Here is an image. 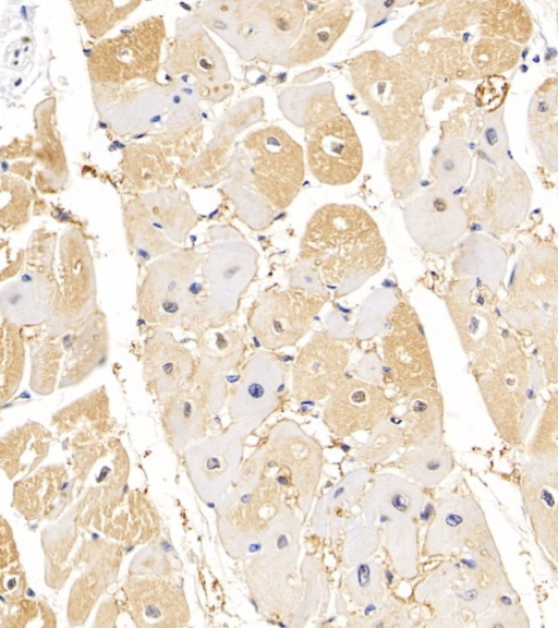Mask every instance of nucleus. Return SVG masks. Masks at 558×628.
<instances>
[{"label": "nucleus", "instance_id": "obj_1", "mask_svg": "<svg viewBox=\"0 0 558 628\" xmlns=\"http://www.w3.org/2000/svg\"><path fill=\"white\" fill-rule=\"evenodd\" d=\"M386 256L379 227L365 209L331 203L310 218L298 259L318 270L326 288L342 298L377 275Z\"/></svg>", "mask_w": 558, "mask_h": 628}, {"label": "nucleus", "instance_id": "obj_2", "mask_svg": "<svg viewBox=\"0 0 558 628\" xmlns=\"http://www.w3.org/2000/svg\"><path fill=\"white\" fill-rule=\"evenodd\" d=\"M543 377L537 358L527 355L513 335L497 361L476 375L487 413L511 445L524 443L538 419Z\"/></svg>", "mask_w": 558, "mask_h": 628}, {"label": "nucleus", "instance_id": "obj_3", "mask_svg": "<svg viewBox=\"0 0 558 628\" xmlns=\"http://www.w3.org/2000/svg\"><path fill=\"white\" fill-rule=\"evenodd\" d=\"M352 82L380 135L402 140L414 126L422 88L414 75L380 51H366L351 67Z\"/></svg>", "mask_w": 558, "mask_h": 628}, {"label": "nucleus", "instance_id": "obj_4", "mask_svg": "<svg viewBox=\"0 0 558 628\" xmlns=\"http://www.w3.org/2000/svg\"><path fill=\"white\" fill-rule=\"evenodd\" d=\"M496 297L474 278H454L444 295L461 348L478 374L497 361L512 337L502 327Z\"/></svg>", "mask_w": 558, "mask_h": 628}, {"label": "nucleus", "instance_id": "obj_5", "mask_svg": "<svg viewBox=\"0 0 558 628\" xmlns=\"http://www.w3.org/2000/svg\"><path fill=\"white\" fill-rule=\"evenodd\" d=\"M507 300L499 305L508 326L534 335L558 305V249L525 247L511 271Z\"/></svg>", "mask_w": 558, "mask_h": 628}, {"label": "nucleus", "instance_id": "obj_6", "mask_svg": "<svg viewBox=\"0 0 558 628\" xmlns=\"http://www.w3.org/2000/svg\"><path fill=\"white\" fill-rule=\"evenodd\" d=\"M329 298V292L290 285L268 288L252 304L248 326L258 342L270 351L293 347L308 334Z\"/></svg>", "mask_w": 558, "mask_h": 628}, {"label": "nucleus", "instance_id": "obj_7", "mask_svg": "<svg viewBox=\"0 0 558 628\" xmlns=\"http://www.w3.org/2000/svg\"><path fill=\"white\" fill-rule=\"evenodd\" d=\"M381 351L389 378L402 397L435 387V366L424 326L402 294L390 313Z\"/></svg>", "mask_w": 558, "mask_h": 628}, {"label": "nucleus", "instance_id": "obj_8", "mask_svg": "<svg viewBox=\"0 0 558 628\" xmlns=\"http://www.w3.org/2000/svg\"><path fill=\"white\" fill-rule=\"evenodd\" d=\"M253 157L257 191L277 209H286L298 196L304 180L302 147L282 129L267 126L246 140Z\"/></svg>", "mask_w": 558, "mask_h": 628}, {"label": "nucleus", "instance_id": "obj_9", "mask_svg": "<svg viewBox=\"0 0 558 628\" xmlns=\"http://www.w3.org/2000/svg\"><path fill=\"white\" fill-rule=\"evenodd\" d=\"M300 520L290 510L271 529L264 542L258 567L266 577L267 594L260 605L270 614L290 615L301 609V589L296 578Z\"/></svg>", "mask_w": 558, "mask_h": 628}, {"label": "nucleus", "instance_id": "obj_10", "mask_svg": "<svg viewBox=\"0 0 558 628\" xmlns=\"http://www.w3.org/2000/svg\"><path fill=\"white\" fill-rule=\"evenodd\" d=\"M268 466H282L296 491L299 507L307 514L320 481L323 448L320 443L290 419L270 427L264 448Z\"/></svg>", "mask_w": 558, "mask_h": 628}, {"label": "nucleus", "instance_id": "obj_11", "mask_svg": "<svg viewBox=\"0 0 558 628\" xmlns=\"http://www.w3.org/2000/svg\"><path fill=\"white\" fill-rule=\"evenodd\" d=\"M403 217L416 245L439 256L450 254L466 229L461 203L442 186L429 189L409 202Z\"/></svg>", "mask_w": 558, "mask_h": 628}, {"label": "nucleus", "instance_id": "obj_12", "mask_svg": "<svg viewBox=\"0 0 558 628\" xmlns=\"http://www.w3.org/2000/svg\"><path fill=\"white\" fill-rule=\"evenodd\" d=\"M350 349L329 330L316 331L292 367V395L299 402L327 399L347 378Z\"/></svg>", "mask_w": 558, "mask_h": 628}, {"label": "nucleus", "instance_id": "obj_13", "mask_svg": "<svg viewBox=\"0 0 558 628\" xmlns=\"http://www.w3.org/2000/svg\"><path fill=\"white\" fill-rule=\"evenodd\" d=\"M286 376V365L272 351L252 354L231 400V418L247 431L260 426L280 407Z\"/></svg>", "mask_w": 558, "mask_h": 628}, {"label": "nucleus", "instance_id": "obj_14", "mask_svg": "<svg viewBox=\"0 0 558 628\" xmlns=\"http://www.w3.org/2000/svg\"><path fill=\"white\" fill-rule=\"evenodd\" d=\"M395 402L385 389L361 378H345L326 399L322 420L338 437L373 431L389 420Z\"/></svg>", "mask_w": 558, "mask_h": 628}, {"label": "nucleus", "instance_id": "obj_15", "mask_svg": "<svg viewBox=\"0 0 558 628\" xmlns=\"http://www.w3.org/2000/svg\"><path fill=\"white\" fill-rule=\"evenodd\" d=\"M307 161L313 176L324 184L351 183L363 165V150L351 121L337 114L312 131Z\"/></svg>", "mask_w": 558, "mask_h": 628}, {"label": "nucleus", "instance_id": "obj_16", "mask_svg": "<svg viewBox=\"0 0 558 628\" xmlns=\"http://www.w3.org/2000/svg\"><path fill=\"white\" fill-rule=\"evenodd\" d=\"M492 543L489 528L480 505L471 497L447 494L438 500L426 531L424 554L448 555L465 548L480 550Z\"/></svg>", "mask_w": 558, "mask_h": 628}, {"label": "nucleus", "instance_id": "obj_17", "mask_svg": "<svg viewBox=\"0 0 558 628\" xmlns=\"http://www.w3.org/2000/svg\"><path fill=\"white\" fill-rule=\"evenodd\" d=\"M522 500L536 539L558 559V473L532 462L523 475Z\"/></svg>", "mask_w": 558, "mask_h": 628}, {"label": "nucleus", "instance_id": "obj_18", "mask_svg": "<svg viewBox=\"0 0 558 628\" xmlns=\"http://www.w3.org/2000/svg\"><path fill=\"white\" fill-rule=\"evenodd\" d=\"M353 9L349 2L318 3L312 10L298 41L289 49V65L313 62L325 56L345 31Z\"/></svg>", "mask_w": 558, "mask_h": 628}, {"label": "nucleus", "instance_id": "obj_19", "mask_svg": "<svg viewBox=\"0 0 558 628\" xmlns=\"http://www.w3.org/2000/svg\"><path fill=\"white\" fill-rule=\"evenodd\" d=\"M366 523L375 526L397 518H415L424 507L422 490L395 474L377 475L361 499Z\"/></svg>", "mask_w": 558, "mask_h": 628}, {"label": "nucleus", "instance_id": "obj_20", "mask_svg": "<svg viewBox=\"0 0 558 628\" xmlns=\"http://www.w3.org/2000/svg\"><path fill=\"white\" fill-rule=\"evenodd\" d=\"M444 399L436 387L407 397L402 414L403 446L418 448L444 442Z\"/></svg>", "mask_w": 558, "mask_h": 628}, {"label": "nucleus", "instance_id": "obj_21", "mask_svg": "<svg viewBox=\"0 0 558 628\" xmlns=\"http://www.w3.org/2000/svg\"><path fill=\"white\" fill-rule=\"evenodd\" d=\"M452 271L454 278L477 279L497 295L507 273V256L492 240L473 237L461 245Z\"/></svg>", "mask_w": 558, "mask_h": 628}, {"label": "nucleus", "instance_id": "obj_22", "mask_svg": "<svg viewBox=\"0 0 558 628\" xmlns=\"http://www.w3.org/2000/svg\"><path fill=\"white\" fill-rule=\"evenodd\" d=\"M453 455L444 443L413 448L401 455L392 467L424 487L441 483L453 469Z\"/></svg>", "mask_w": 558, "mask_h": 628}, {"label": "nucleus", "instance_id": "obj_23", "mask_svg": "<svg viewBox=\"0 0 558 628\" xmlns=\"http://www.w3.org/2000/svg\"><path fill=\"white\" fill-rule=\"evenodd\" d=\"M414 518H397L386 526L385 544L393 569L404 578L417 573V529Z\"/></svg>", "mask_w": 558, "mask_h": 628}, {"label": "nucleus", "instance_id": "obj_24", "mask_svg": "<svg viewBox=\"0 0 558 628\" xmlns=\"http://www.w3.org/2000/svg\"><path fill=\"white\" fill-rule=\"evenodd\" d=\"M527 454L533 462L558 473V391L550 396L538 415Z\"/></svg>", "mask_w": 558, "mask_h": 628}, {"label": "nucleus", "instance_id": "obj_25", "mask_svg": "<svg viewBox=\"0 0 558 628\" xmlns=\"http://www.w3.org/2000/svg\"><path fill=\"white\" fill-rule=\"evenodd\" d=\"M343 590L357 606H376L385 594L380 566L375 561L359 563L344 578Z\"/></svg>", "mask_w": 558, "mask_h": 628}, {"label": "nucleus", "instance_id": "obj_26", "mask_svg": "<svg viewBox=\"0 0 558 628\" xmlns=\"http://www.w3.org/2000/svg\"><path fill=\"white\" fill-rule=\"evenodd\" d=\"M403 444V428L389 420L369 432L367 439L354 450L355 458L365 464L388 459Z\"/></svg>", "mask_w": 558, "mask_h": 628}, {"label": "nucleus", "instance_id": "obj_27", "mask_svg": "<svg viewBox=\"0 0 558 628\" xmlns=\"http://www.w3.org/2000/svg\"><path fill=\"white\" fill-rule=\"evenodd\" d=\"M541 359L539 365L547 383H558V305L533 335Z\"/></svg>", "mask_w": 558, "mask_h": 628}, {"label": "nucleus", "instance_id": "obj_28", "mask_svg": "<svg viewBox=\"0 0 558 628\" xmlns=\"http://www.w3.org/2000/svg\"><path fill=\"white\" fill-rule=\"evenodd\" d=\"M344 547V561L348 568L367 559L377 547L379 535L373 524L359 526L349 531Z\"/></svg>", "mask_w": 558, "mask_h": 628}, {"label": "nucleus", "instance_id": "obj_29", "mask_svg": "<svg viewBox=\"0 0 558 628\" xmlns=\"http://www.w3.org/2000/svg\"><path fill=\"white\" fill-rule=\"evenodd\" d=\"M481 627H524L529 626L527 618L519 605L512 603L490 609L486 613L481 623Z\"/></svg>", "mask_w": 558, "mask_h": 628}, {"label": "nucleus", "instance_id": "obj_30", "mask_svg": "<svg viewBox=\"0 0 558 628\" xmlns=\"http://www.w3.org/2000/svg\"><path fill=\"white\" fill-rule=\"evenodd\" d=\"M367 478L368 473L364 469L348 473L326 496V505L330 506L336 503V506H339L349 502L364 487Z\"/></svg>", "mask_w": 558, "mask_h": 628}, {"label": "nucleus", "instance_id": "obj_31", "mask_svg": "<svg viewBox=\"0 0 558 628\" xmlns=\"http://www.w3.org/2000/svg\"><path fill=\"white\" fill-rule=\"evenodd\" d=\"M289 285L317 292H329L318 270L301 262L290 270Z\"/></svg>", "mask_w": 558, "mask_h": 628}]
</instances>
